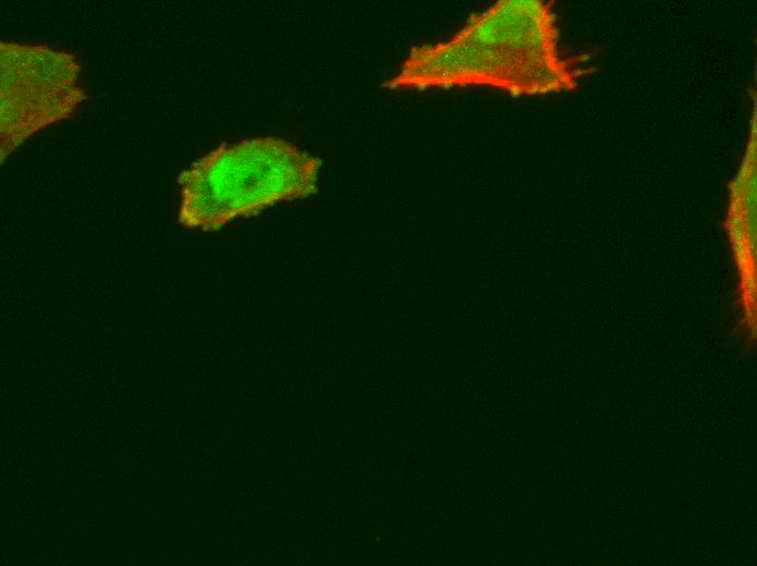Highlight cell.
<instances>
[{
    "label": "cell",
    "mask_w": 757,
    "mask_h": 566,
    "mask_svg": "<svg viewBox=\"0 0 757 566\" xmlns=\"http://www.w3.org/2000/svg\"><path fill=\"white\" fill-rule=\"evenodd\" d=\"M560 49L554 2L498 0L450 37L412 47L389 90L488 87L512 97L575 91L587 73Z\"/></svg>",
    "instance_id": "6da1fadb"
},
{
    "label": "cell",
    "mask_w": 757,
    "mask_h": 566,
    "mask_svg": "<svg viewBox=\"0 0 757 566\" xmlns=\"http://www.w3.org/2000/svg\"><path fill=\"white\" fill-rule=\"evenodd\" d=\"M320 167L281 138L223 143L179 173L177 221L213 232L281 201L308 198L318 192Z\"/></svg>",
    "instance_id": "7a4b0ae2"
},
{
    "label": "cell",
    "mask_w": 757,
    "mask_h": 566,
    "mask_svg": "<svg viewBox=\"0 0 757 566\" xmlns=\"http://www.w3.org/2000/svg\"><path fill=\"white\" fill-rule=\"evenodd\" d=\"M1 163L26 139L67 119L86 94L80 66L66 51L47 46L0 41Z\"/></svg>",
    "instance_id": "3957f363"
},
{
    "label": "cell",
    "mask_w": 757,
    "mask_h": 566,
    "mask_svg": "<svg viewBox=\"0 0 757 566\" xmlns=\"http://www.w3.org/2000/svg\"><path fill=\"white\" fill-rule=\"evenodd\" d=\"M756 102L750 119L744 155L737 171L729 183L724 230L741 275L743 307L746 317L755 313V255H756Z\"/></svg>",
    "instance_id": "277c9868"
}]
</instances>
